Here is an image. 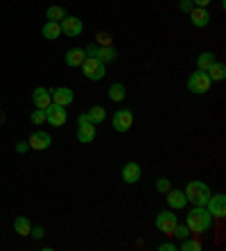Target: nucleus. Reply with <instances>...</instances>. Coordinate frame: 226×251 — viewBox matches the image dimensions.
Instances as JSON below:
<instances>
[{"mask_svg":"<svg viewBox=\"0 0 226 251\" xmlns=\"http://www.w3.org/2000/svg\"><path fill=\"white\" fill-rule=\"evenodd\" d=\"M186 226L190 228V233H206L213 226V215L208 213L206 206H195V208L188 210Z\"/></svg>","mask_w":226,"mask_h":251,"instance_id":"f257e3e1","label":"nucleus"},{"mask_svg":"<svg viewBox=\"0 0 226 251\" xmlns=\"http://www.w3.org/2000/svg\"><path fill=\"white\" fill-rule=\"evenodd\" d=\"M165 195H168V206L172 210H181V208H186V206H188L186 193H183V190H179V188H176V190H174V188H170Z\"/></svg>","mask_w":226,"mask_h":251,"instance_id":"2eb2a0df","label":"nucleus"},{"mask_svg":"<svg viewBox=\"0 0 226 251\" xmlns=\"http://www.w3.org/2000/svg\"><path fill=\"white\" fill-rule=\"evenodd\" d=\"M125 98H127V88L122 86L120 82L111 84V86H109V100H111V102H122Z\"/></svg>","mask_w":226,"mask_h":251,"instance_id":"5701e85b","label":"nucleus"},{"mask_svg":"<svg viewBox=\"0 0 226 251\" xmlns=\"http://www.w3.org/2000/svg\"><path fill=\"white\" fill-rule=\"evenodd\" d=\"M206 208H208V213L213 215V220H222V217L226 215V197L222 193L210 195V199L206 201Z\"/></svg>","mask_w":226,"mask_h":251,"instance_id":"1a4fd4ad","label":"nucleus"},{"mask_svg":"<svg viewBox=\"0 0 226 251\" xmlns=\"http://www.w3.org/2000/svg\"><path fill=\"white\" fill-rule=\"evenodd\" d=\"M154 224H156V228L161 233L172 235L176 224H179V220H176V213H172V210H161V213H156V217H154Z\"/></svg>","mask_w":226,"mask_h":251,"instance_id":"423d86ee","label":"nucleus"},{"mask_svg":"<svg viewBox=\"0 0 226 251\" xmlns=\"http://www.w3.org/2000/svg\"><path fill=\"white\" fill-rule=\"evenodd\" d=\"M188 14H190V23L195 25V27L203 29V27H208L210 25V14H208L206 7H192Z\"/></svg>","mask_w":226,"mask_h":251,"instance_id":"ddd939ff","label":"nucleus"},{"mask_svg":"<svg viewBox=\"0 0 226 251\" xmlns=\"http://www.w3.org/2000/svg\"><path fill=\"white\" fill-rule=\"evenodd\" d=\"M32 104L36 106V109H46V106L52 104V95H50V88H34L32 91Z\"/></svg>","mask_w":226,"mask_h":251,"instance_id":"dca6fc26","label":"nucleus"},{"mask_svg":"<svg viewBox=\"0 0 226 251\" xmlns=\"http://www.w3.org/2000/svg\"><path fill=\"white\" fill-rule=\"evenodd\" d=\"M14 231H16L18 235H23V238H27L29 235V231H32V222H29L27 217H16V220H14Z\"/></svg>","mask_w":226,"mask_h":251,"instance_id":"4be33fe9","label":"nucleus"},{"mask_svg":"<svg viewBox=\"0 0 226 251\" xmlns=\"http://www.w3.org/2000/svg\"><path fill=\"white\" fill-rule=\"evenodd\" d=\"M213 0H192V5L195 7H208Z\"/></svg>","mask_w":226,"mask_h":251,"instance_id":"f704fd0d","label":"nucleus"},{"mask_svg":"<svg viewBox=\"0 0 226 251\" xmlns=\"http://www.w3.org/2000/svg\"><path fill=\"white\" fill-rule=\"evenodd\" d=\"M41 34H43V39H48V41H57L59 36H61V25L54 23V21H48V23L43 25V29H41Z\"/></svg>","mask_w":226,"mask_h":251,"instance_id":"aec40b11","label":"nucleus"},{"mask_svg":"<svg viewBox=\"0 0 226 251\" xmlns=\"http://www.w3.org/2000/svg\"><path fill=\"white\" fill-rule=\"evenodd\" d=\"M29 235H32L34 240H41V238H43V226H32Z\"/></svg>","mask_w":226,"mask_h":251,"instance_id":"7c9ffc66","label":"nucleus"},{"mask_svg":"<svg viewBox=\"0 0 226 251\" xmlns=\"http://www.w3.org/2000/svg\"><path fill=\"white\" fill-rule=\"evenodd\" d=\"M77 140L81 145H88L95 140V125L86 123V125H77Z\"/></svg>","mask_w":226,"mask_h":251,"instance_id":"a211bd4d","label":"nucleus"},{"mask_svg":"<svg viewBox=\"0 0 226 251\" xmlns=\"http://www.w3.org/2000/svg\"><path fill=\"white\" fill-rule=\"evenodd\" d=\"M46 123H50L52 127H64L68 123V113H66V106H59V104H50L46 106Z\"/></svg>","mask_w":226,"mask_h":251,"instance_id":"6e6552de","label":"nucleus"},{"mask_svg":"<svg viewBox=\"0 0 226 251\" xmlns=\"http://www.w3.org/2000/svg\"><path fill=\"white\" fill-rule=\"evenodd\" d=\"M59 25H61V34H66V36H79L81 29H84L81 18H77V16H66L64 21H59Z\"/></svg>","mask_w":226,"mask_h":251,"instance_id":"9d476101","label":"nucleus"},{"mask_svg":"<svg viewBox=\"0 0 226 251\" xmlns=\"http://www.w3.org/2000/svg\"><path fill=\"white\" fill-rule=\"evenodd\" d=\"M32 123L34 125L46 123V109H34V111H32Z\"/></svg>","mask_w":226,"mask_h":251,"instance_id":"c756f323","label":"nucleus"},{"mask_svg":"<svg viewBox=\"0 0 226 251\" xmlns=\"http://www.w3.org/2000/svg\"><path fill=\"white\" fill-rule=\"evenodd\" d=\"M86 116H88V120L98 127V125H102L106 120V109H104V106H100V104L98 106H91V109L86 111Z\"/></svg>","mask_w":226,"mask_h":251,"instance_id":"412c9836","label":"nucleus"},{"mask_svg":"<svg viewBox=\"0 0 226 251\" xmlns=\"http://www.w3.org/2000/svg\"><path fill=\"white\" fill-rule=\"evenodd\" d=\"M111 125H113V129H116V131H120V134L129 131V129L133 127V113H131V109H118V111L113 113V118H111Z\"/></svg>","mask_w":226,"mask_h":251,"instance_id":"0eeeda50","label":"nucleus"},{"mask_svg":"<svg viewBox=\"0 0 226 251\" xmlns=\"http://www.w3.org/2000/svg\"><path fill=\"white\" fill-rule=\"evenodd\" d=\"M158 251H176V245L174 242H163V245H158Z\"/></svg>","mask_w":226,"mask_h":251,"instance_id":"473e14b6","label":"nucleus"},{"mask_svg":"<svg viewBox=\"0 0 226 251\" xmlns=\"http://www.w3.org/2000/svg\"><path fill=\"white\" fill-rule=\"evenodd\" d=\"M181 12H190V9H192V7H195V5H192V0H181Z\"/></svg>","mask_w":226,"mask_h":251,"instance_id":"72a5a7b5","label":"nucleus"},{"mask_svg":"<svg viewBox=\"0 0 226 251\" xmlns=\"http://www.w3.org/2000/svg\"><path fill=\"white\" fill-rule=\"evenodd\" d=\"M206 75L210 77V82H222L226 77V66L222 64V61H215V64H210L208 68H206Z\"/></svg>","mask_w":226,"mask_h":251,"instance_id":"6ab92c4d","label":"nucleus"},{"mask_svg":"<svg viewBox=\"0 0 226 251\" xmlns=\"http://www.w3.org/2000/svg\"><path fill=\"white\" fill-rule=\"evenodd\" d=\"M27 150H29V143H27V140H21V143H16V152L18 154H25Z\"/></svg>","mask_w":226,"mask_h":251,"instance_id":"2f4dec72","label":"nucleus"},{"mask_svg":"<svg viewBox=\"0 0 226 251\" xmlns=\"http://www.w3.org/2000/svg\"><path fill=\"white\" fill-rule=\"evenodd\" d=\"M170 188H172V181H170L168 176H158V181H156V190H158V193L165 195Z\"/></svg>","mask_w":226,"mask_h":251,"instance_id":"c85d7f7f","label":"nucleus"},{"mask_svg":"<svg viewBox=\"0 0 226 251\" xmlns=\"http://www.w3.org/2000/svg\"><path fill=\"white\" fill-rule=\"evenodd\" d=\"M50 95H52V102L59 106H68L75 102V93L66 86H59V88H50Z\"/></svg>","mask_w":226,"mask_h":251,"instance_id":"f8f14e48","label":"nucleus"},{"mask_svg":"<svg viewBox=\"0 0 226 251\" xmlns=\"http://www.w3.org/2000/svg\"><path fill=\"white\" fill-rule=\"evenodd\" d=\"M84 50H86V57H95V59H100L102 64H113L118 59V50L113 46H98V43H91V46H86Z\"/></svg>","mask_w":226,"mask_h":251,"instance_id":"39448f33","label":"nucleus"},{"mask_svg":"<svg viewBox=\"0 0 226 251\" xmlns=\"http://www.w3.org/2000/svg\"><path fill=\"white\" fill-rule=\"evenodd\" d=\"M215 61H217L215 52H201L197 57V70H206L210 64H215Z\"/></svg>","mask_w":226,"mask_h":251,"instance_id":"393cba45","label":"nucleus"},{"mask_svg":"<svg viewBox=\"0 0 226 251\" xmlns=\"http://www.w3.org/2000/svg\"><path fill=\"white\" fill-rule=\"evenodd\" d=\"M84 59H86V50H84V48H70L68 52H66L64 61H66V66H70V68H77V66H81Z\"/></svg>","mask_w":226,"mask_h":251,"instance_id":"f3484780","label":"nucleus"},{"mask_svg":"<svg viewBox=\"0 0 226 251\" xmlns=\"http://www.w3.org/2000/svg\"><path fill=\"white\" fill-rule=\"evenodd\" d=\"M81 70H84V77H86V79L100 82V79H104V75H106V64H102V61L95 57H86L81 61Z\"/></svg>","mask_w":226,"mask_h":251,"instance_id":"7ed1b4c3","label":"nucleus"},{"mask_svg":"<svg viewBox=\"0 0 226 251\" xmlns=\"http://www.w3.org/2000/svg\"><path fill=\"white\" fill-rule=\"evenodd\" d=\"M172 235H176V240H186V238H190V228L186 226V224H176V228H174V233Z\"/></svg>","mask_w":226,"mask_h":251,"instance_id":"bb28decb","label":"nucleus"},{"mask_svg":"<svg viewBox=\"0 0 226 251\" xmlns=\"http://www.w3.org/2000/svg\"><path fill=\"white\" fill-rule=\"evenodd\" d=\"M181 251H201L203 247H201V242L199 240H190V238H186V240H181V247H179Z\"/></svg>","mask_w":226,"mask_h":251,"instance_id":"a878e982","label":"nucleus"},{"mask_svg":"<svg viewBox=\"0 0 226 251\" xmlns=\"http://www.w3.org/2000/svg\"><path fill=\"white\" fill-rule=\"evenodd\" d=\"M140 176H143V170H140L138 163L129 161V163L122 165V181L125 183H138Z\"/></svg>","mask_w":226,"mask_h":251,"instance_id":"4468645a","label":"nucleus"},{"mask_svg":"<svg viewBox=\"0 0 226 251\" xmlns=\"http://www.w3.org/2000/svg\"><path fill=\"white\" fill-rule=\"evenodd\" d=\"M46 16H48V21H54V23H59V21H64V18L68 16V14H66V9H64V7H57V5H52V7H48Z\"/></svg>","mask_w":226,"mask_h":251,"instance_id":"b1692460","label":"nucleus"},{"mask_svg":"<svg viewBox=\"0 0 226 251\" xmlns=\"http://www.w3.org/2000/svg\"><path fill=\"white\" fill-rule=\"evenodd\" d=\"M186 197H188V204H195V206H206V201L210 199V188L208 183H203V181H190L186 186Z\"/></svg>","mask_w":226,"mask_h":251,"instance_id":"f03ea898","label":"nucleus"},{"mask_svg":"<svg viewBox=\"0 0 226 251\" xmlns=\"http://www.w3.org/2000/svg\"><path fill=\"white\" fill-rule=\"evenodd\" d=\"M29 150H36V152H41V150H48V147L52 145V136L48 134V131H34V134L29 136Z\"/></svg>","mask_w":226,"mask_h":251,"instance_id":"9b49d317","label":"nucleus"},{"mask_svg":"<svg viewBox=\"0 0 226 251\" xmlns=\"http://www.w3.org/2000/svg\"><path fill=\"white\" fill-rule=\"evenodd\" d=\"M95 43L98 46H113V36L106 34V32H98L95 34Z\"/></svg>","mask_w":226,"mask_h":251,"instance_id":"cd10ccee","label":"nucleus"},{"mask_svg":"<svg viewBox=\"0 0 226 251\" xmlns=\"http://www.w3.org/2000/svg\"><path fill=\"white\" fill-rule=\"evenodd\" d=\"M213 82H210V77L206 75V70H195L190 77H188V91L195 95H203L208 93Z\"/></svg>","mask_w":226,"mask_h":251,"instance_id":"20e7f679","label":"nucleus"}]
</instances>
